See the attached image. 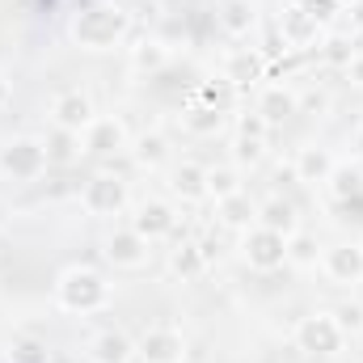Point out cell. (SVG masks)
Here are the masks:
<instances>
[{"label":"cell","instance_id":"cell-14","mask_svg":"<svg viewBox=\"0 0 363 363\" xmlns=\"http://www.w3.org/2000/svg\"><path fill=\"white\" fill-rule=\"evenodd\" d=\"M258 228H271V233H279V237H291V233H300L296 203H287L283 194H271L267 203H258Z\"/></svg>","mask_w":363,"mask_h":363},{"label":"cell","instance_id":"cell-33","mask_svg":"<svg viewBox=\"0 0 363 363\" xmlns=\"http://www.w3.org/2000/svg\"><path fill=\"white\" fill-rule=\"evenodd\" d=\"M233 161H237V165H258V161H262V140L237 135V144H233Z\"/></svg>","mask_w":363,"mask_h":363},{"label":"cell","instance_id":"cell-34","mask_svg":"<svg viewBox=\"0 0 363 363\" xmlns=\"http://www.w3.org/2000/svg\"><path fill=\"white\" fill-rule=\"evenodd\" d=\"M321 55H325V60H330V64H342V68H347V64H351V55H355V51H351V43H347V38H330V43H325V47H321Z\"/></svg>","mask_w":363,"mask_h":363},{"label":"cell","instance_id":"cell-26","mask_svg":"<svg viewBox=\"0 0 363 363\" xmlns=\"http://www.w3.org/2000/svg\"><path fill=\"white\" fill-rule=\"evenodd\" d=\"M241 190V178H237V169L233 165H216V169H207V199H228V194H237Z\"/></svg>","mask_w":363,"mask_h":363},{"label":"cell","instance_id":"cell-12","mask_svg":"<svg viewBox=\"0 0 363 363\" xmlns=\"http://www.w3.org/2000/svg\"><path fill=\"white\" fill-rule=\"evenodd\" d=\"M262 72H267V64H262V55L250 51V47H241V51H233V55L224 60V81H228L233 89H250V85H258Z\"/></svg>","mask_w":363,"mask_h":363},{"label":"cell","instance_id":"cell-29","mask_svg":"<svg viewBox=\"0 0 363 363\" xmlns=\"http://www.w3.org/2000/svg\"><path fill=\"white\" fill-rule=\"evenodd\" d=\"M131 64H135L140 72H161V68L169 64V51H165L161 43H140V47L131 51Z\"/></svg>","mask_w":363,"mask_h":363},{"label":"cell","instance_id":"cell-3","mask_svg":"<svg viewBox=\"0 0 363 363\" xmlns=\"http://www.w3.org/2000/svg\"><path fill=\"white\" fill-rule=\"evenodd\" d=\"M43 169H47V148H43V140L21 135V140H9V144L0 148V174H4V178L34 182V178H43Z\"/></svg>","mask_w":363,"mask_h":363},{"label":"cell","instance_id":"cell-20","mask_svg":"<svg viewBox=\"0 0 363 363\" xmlns=\"http://www.w3.org/2000/svg\"><path fill=\"white\" fill-rule=\"evenodd\" d=\"M43 148H47V165H72V161L85 152V140H81L77 131H64V127H55V131L43 140Z\"/></svg>","mask_w":363,"mask_h":363},{"label":"cell","instance_id":"cell-15","mask_svg":"<svg viewBox=\"0 0 363 363\" xmlns=\"http://www.w3.org/2000/svg\"><path fill=\"white\" fill-rule=\"evenodd\" d=\"M325 274L334 283H363V245H334V250H325Z\"/></svg>","mask_w":363,"mask_h":363},{"label":"cell","instance_id":"cell-5","mask_svg":"<svg viewBox=\"0 0 363 363\" xmlns=\"http://www.w3.org/2000/svg\"><path fill=\"white\" fill-rule=\"evenodd\" d=\"M241 254H245V262H250V271L258 274H271L279 271L283 262H287V237H279L271 228H245V241H241Z\"/></svg>","mask_w":363,"mask_h":363},{"label":"cell","instance_id":"cell-30","mask_svg":"<svg viewBox=\"0 0 363 363\" xmlns=\"http://www.w3.org/2000/svg\"><path fill=\"white\" fill-rule=\"evenodd\" d=\"M47 342H38V338H13V347H9V363H47Z\"/></svg>","mask_w":363,"mask_h":363},{"label":"cell","instance_id":"cell-31","mask_svg":"<svg viewBox=\"0 0 363 363\" xmlns=\"http://www.w3.org/2000/svg\"><path fill=\"white\" fill-rule=\"evenodd\" d=\"M334 321H338V330L342 334H363V304H338L334 308Z\"/></svg>","mask_w":363,"mask_h":363},{"label":"cell","instance_id":"cell-9","mask_svg":"<svg viewBox=\"0 0 363 363\" xmlns=\"http://www.w3.org/2000/svg\"><path fill=\"white\" fill-rule=\"evenodd\" d=\"M131 228H135L144 241L174 237V228H178V211H174L169 203H161V199H148V203H140V211H135Z\"/></svg>","mask_w":363,"mask_h":363},{"label":"cell","instance_id":"cell-39","mask_svg":"<svg viewBox=\"0 0 363 363\" xmlns=\"http://www.w3.org/2000/svg\"><path fill=\"white\" fill-rule=\"evenodd\" d=\"M97 4H123V0H97Z\"/></svg>","mask_w":363,"mask_h":363},{"label":"cell","instance_id":"cell-6","mask_svg":"<svg viewBox=\"0 0 363 363\" xmlns=\"http://www.w3.org/2000/svg\"><path fill=\"white\" fill-rule=\"evenodd\" d=\"M81 203H85L89 216H118L127 207V182L114 178V174H97V178L85 182Z\"/></svg>","mask_w":363,"mask_h":363},{"label":"cell","instance_id":"cell-2","mask_svg":"<svg viewBox=\"0 0 363 363\" xmlns=\"http://www.w3.org/2000/svg\"><path fill=\"white\" fill-rule=\"evenodd\" d=\"M55 300H60V308H68V313H97V308L110 300V283H106L97 271L77 267V271L60 274Z\"/></svg>","mask_w":363,"mask_h":363},{"label":"cell","instance_id":"cell-4","mask_svg":"<svg viewBox=\"0 0 363 363\" xmlns=\"http://www.w3.org/2000/svg\"><path fill=\"white\" fill-rule=\"evenodd\" d=\"M347 342V334L338 330L334 313H313V317H300L296 325V347L304 355H338Z\"/></svg>","mask_w":363,"mask_h":363},{"label":"cell","instance_id":"cell-22","mask_svg":"<svg viewBox=\"0 0 363 363\" xmlns=\"http://www.w3.org/2000/svg\"><path fill=\"white\" fill-rule=\"evenodd\" d=\"M131 157H135L140 169H157V165H165V157H169V140H165L161 131H144V135L131 144Z\"/></svg>","mask_w":363,"mask_h":363},{"label":"cell","instance_id":"cell-21","mask_svg":"<svg viewBox=\"0 0 363 363\" xmlns=\"http://www.w3.org/2000/svg\"><path fill=\"white\" fill-rule=\"evenodd\" d=\"M182 127H186L190 135H216V131L224 127V110L203 106V101H190L186 114H182Z\"/></svg>","mask_w":363,"mask_h":363},{"label":"cell","instance_id":"cell-1","mask_svg":"<svg viewBox=\"0 0 363 363\" xmlns=\"http://www.w3.org/2000/svg\"><path fill=\"white\" fill-rule=\"evenodd\" d=\"M127 26H131V17H127L118 4H93L85 13H77L72 38H77L81 47H89V51H106V47H114V43L127 34Z\"/></svg>","mask_w":363,"mask_h":363},{"label":"cell","instance_id":"cell-28","mask_svg":"<svg viewBox=\"0 0 363 363\" xmlns=\"http://www.w3.org/2000/svg\"><path fill=\"white\" fill-rule=\"evenodd\" d=\"M330 190H334V199H355L363 190V169H355V165H334Z\"/></svg>","mask_w":363,"mask_h":363},{"label":"cell","instance_id":"cell-27","mask_svg":"<svg viewBox=\"0 0 363 363\" xmlns=\"http://www.w3.org/2000/svg\"><path fill=\"white\" fill-rule=\"evenodd\" d=\"M237 93H241V89H233V85L220 77V81H203V85H199V93H194V101L216 106V110H228V106L237 101Z\"/></svg>","mask_w":363,"mask_h":363},{"label":"cell","instance_id":"cell-36","mask_svg":"<svg viewBox=\"0 0 363 363\" xmlns=\"http://www.w3.org/2000/svg\"><path fill=\"white\" fill-rule=\"evenodd\" d=\"M313 110H325V97H321V93H308V97H300V114H313Z\"/></svg>","mask_w":363,"mask_h":363},{"label":"cell","instance_id":"cell-17","mask_svg":"<svg viewBox=\"0 0 363 363\" xmlns=\"http://www.w3.org/2000/svg\"><path fill=\"white\" fill-rule=\"evenodd\" d=\"M216 216H220V224H228V228H254L258 224V203L245 194V190H237V194H228V199H220L216 203Z\"/></svg>","mask_w":363,"mask_h":363},{"label":"cell","instance_id":"cell-18","mask_svg":"<svg viewBox=\"0 0 363 363\" xmlns=\"http://www.w3.org/2000/svg\"><path fill=\"white\" fill-rule=\"evenodd\" d=\"M258 114L274 127V123H283V118L300 114V97L287 89V85H271V89H262V97H258Z\"/></svg>","mask_w":363,"mask_h":363},{"label":"cell","instance_id":"cell-19","mask_svg":"<svg viewBox=\"0 0 363 363\" xmlns=\"http://www.w3.org/2000/svg\"><path fill=\"white\" fill-rule=\"evenodd\" d=\"M174 194H178L182 203H199V199H207V169L203 165H194V161H182L178 169H174Z\"/></svg>","mask_w":363,"mask_h":363},{"label":"cell","instance_id":"cell-7","mask_svg":"<svg viewBox=\"0 0 363 363\" xmlns=\"http://www.w3.org/2000/svg\"><path fill=\"white\" fill-rule=\"evenodd\" d=\"M135 355L144 363H186V338L174 325H152L135 342Z\"/></svg>","mask_w":363,"mask_h":363},{"label":"cell","instance_id":"cell-25","mask_svg":"<svg viewBox=\"0 0 363 363\" xmlns=\"http://www.w3.org/2000/svg\"><path fill=\"white\" fill-rule=\"evenodd\" d=\"M317 254H321V245H317L313 233H291V237H287V262H296V267H317Z\"/></svg>","mask_w":363,"mask_h":363},{"label":"cell","instance_id":"cell-38","mask_svg":"<svg viewBox=\"0 0 363 363\" xmlns=\"http://www.w3.org/2000/svg\"><path fill=\"white\" fill-rule=\"evenodd\" d=\"M9 97H13V93H9V81H4V77H0V110H4V106H9Z\"/></svg>","mask_w":363,"mask_h":363},{"label":"cell","instance_id":"cell-23","mask_svg":"<svg viewBox=\"0 0 363 363\" xmlns=\"http://www.w3.org/2000/svg\"><path fill=\"white\" fill-rule=\"evenodd\" d=\"M250 26H254V4L250 0H224L220 4V30L224 34L241 38V34H250Z\"/></svg>","mask_w":363,"mask_h":363},{"label":"cell","instance_id":"cell-10","mask_svg":"<svg viewBox=\"0 0 363 363\" xmlns=\"http://www.w3.org/2000/svg\"><path fill=\"white\" fill-rule=\"evenodd\" d=\"M51 118H55V127H64V131H85L93 118V101H89V93H81V89H68V93H60L55 101H51Z\"/></svg>","mask_w":363,"mask_h":363},{"label":"cell","instance_id":"cell-11","mask_svg":"<svg viewBox=\"0 0 363 363\" xmlns=\"http://www.w3.org/2000/svg\"><path fill=\"white\" fill-rule=\"evenodd\" d=\"M127 148V127L118 118H93L85 127V152L93 157H118Z\"/></svg>","mask_w":363,"mask_h":363},{"label":"cell","instance_id":"cell-24","mask_svg":"<svg viewBox=\"0 0 363 363\" xmlns=\"http://www.w3.org/2000/svg\"><path fill=\"white\" fill-rule=\"evenodd\" d=\"M169 267H174L182 279H199V274L207 271V254H203V245H182V250H174Z\"/></svg>","mask_w":363,"mask_h":363},{"label":"cell","instance_id":"cell-35","mask_svg":"<svg viewBox=\"0 0 363 363\" xmlns=\"http://www.w3.org/2000/svg\"><path fill=\"white\" fill-rule=\"evenodd\" d=\"M304 34H317V21H313V13H300V17H296V21L287 26V38H291L296 47L304 43Z\"/></svg>","mask_w":363,"mask_h":363},{"label":"cell","instance_id":"cell-37","mask_svg":"<svg viewBox=\"0 0 363 363\" xmlns=\"http://www.w3.org/2000/svg\"><path fill=\"white\" fill-rule=\"evenodd\" d=\"M347 77H351L355 85H363V55H351V64H347Z\"/></svg>","mask_w":363,"mask_h":363},{"label":"cell","instance_id":"cell-16","mask_svg":"<svg viewBox=\"0 0 363 363\" xmlns=\"http://www.w3.org/2000/svg\"><path fill=\"white\" fill-rule=\"evenodd\" d=\"M135 355V342L118 330H101L89 342V363H131Z\"/></svg>","mask_w":363,"mask_h":363},{"label":"cell","instance_id":"cell-32","mask_svg":"<svg viewBox=\"0 0 363 363\" xmlns=\"http://www.w3.org/2000/svg\"><path fill=\"white\" fill-rule=\"evenodd\" d=\"M267 131H271V123H267L258 110H250V114H237V135H250V140H267Z\"/></svg>","mask_w":363,"mask_h":363},{"label":"cell","instance_id":"cell-8","mask_svg":"<svg viewBox=\"0 0 363 363\" xmlns=\"http://www.w3.org/2000/svg\"><path fill=\"white\" fill-rule=\"evenodd\" d=\"M152 241H144L135 228H114L110 237H106V258L118 267V271H140L144 262H148V250Z\"/></svg>","mask_w":363,"mask_h":363},{"label":"cell","instance_id":"cell-40","mask_svg":"<svg viewBox=\"0 0 363 363\" xmlns=\"http://www.w3.org/2000/svg\"><path fill=\"white\" fill-rule=\"evenodd\" d=\"M359 152H363V131H359Z\"/></svg>","mask_w":363,"mask_h":363},{"label":"cell","instance_id":"cell-13","mask_svg":"<svg viewBox=\"0 0 363 363\" xmlns=\"http://www.w3.org/2000/svg\"><path fill=\"white\" fill-rule=\"evenodd\" d=\"M334 157H330V148H317V144H308V148H300L296 152V165H291V174L296 182H304V186H317V182H330L334 174Z\"/></svg>","mask_w":363,"mask_h":363}]
</instances>
